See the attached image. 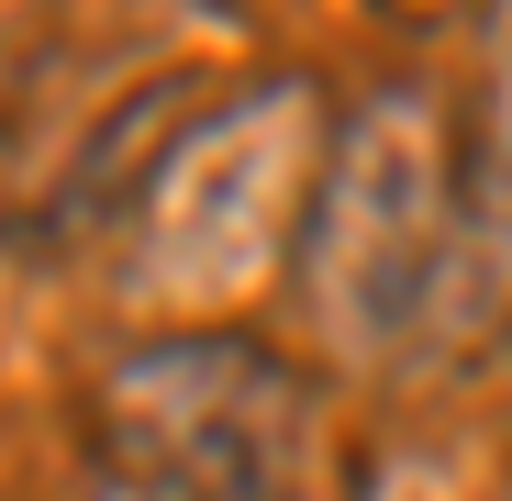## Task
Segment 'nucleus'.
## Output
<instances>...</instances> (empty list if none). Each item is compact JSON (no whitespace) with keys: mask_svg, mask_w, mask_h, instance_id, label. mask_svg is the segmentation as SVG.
Listing matches in <instances>:
<instances>
[{"mask_svg":"<svg viewBox=\"0 0 512 501\" xmlns=\"http://www.w3.org/2000/svg\"><path fill=\"white\" fill-rule=\"evenodd\" d=\"M301 179H312V90L301 78H268L234 112H212L145 190L134 301H156V312H234L279 268Z\"/></svg>","mask_w":512,"mask_h":501,"instance_id":"7ed1b4c3","label":"nucleus"},{"mask_svg":"<svg viewBox=\"0 0 512 501\" xmlns=\"http://www.w3.org/2000/svg\"><path fill=\"white\" fill-rule=\"evenodd\" d=\"M123 501H323V412L256 334H167L101 379Z\"/></svg>","mask_w":512,"mask_h":501,"instance_id":"f257e3e1","label":"nucleus"},{"mask_svg":"<svg viewBox=\"0 0 512 501\" xmlns=\"http://www.w3.org/2000/svg\"><path fill=\"white\" fill-rule=\"evenodd\" d=\"M457 257H468L479 290L512 279V0H501V23H490V101H479V156H468Z\"/></svg>","mask_w":512,"mask_h":501,"instance_id":"20e7f679","label":"nucleus"},{"mask_svg":"<svg viewBox=\"0 0 512 501\" xmlns=\"http://www.w3.org/2000/svg\"><path fill=\"white\" fill-rule=\"evenodd\" d=\"M457 212L468 190H446L435 101H412V90L357 101V123L323 156L312 223H301V301L334 357H390L423 323V301L457 257Z\"/></svg>","mask_w":512,"mask_h":501,"instance_id":"f03ea898","label":"nucleus"}]
</instances>
